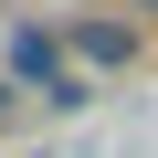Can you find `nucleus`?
Wrapping results in <instances>:
<instances>
[{
	"mask_svg": "<svg viewBox=\"0 0 158 158\" xmlns=\"http://www.w3.org/2000/svg\"><path fill=\"white\" fill-rule=\"evenodd\" d=\"M0 74L11 85H32V106L42 116H85L106 85L85 74V53H74V32H63V11L42 21V11H0Z\"/></svg>",
	"mask_w": 158,
	"mask_h": 158,
	"instance_id": "1",
	"label": "nucleus"
},
{
	"mask_svg": "<svg viewBox=\"0 0 158 158\" xmlns=\"http://www.w3.org/2000/svg\"><path fill=\"white\" fill-rule=\"evenodd\" d=\"M32 116H42V106H32V85H11V74H0V148H21V137H32Z\"/></svg>",
	"mask_w": 158,
	"mask_h": 158,
	"instance_id": "3",
	"label": "nucleus"
},
{
	"mask_svg": "<svg viewBox=\"0 0 158 158\" xmlns=\"http://www.w3.org/2000/svg\"><path fill=\"white\" fill-rule=\"evenodd\" d=\"M127 11H148V32H158V0H127Z\"/></svg>",
	"mask_w": 158,
	"mask_h": 158,
	"instance_id": "4",
	"label": "nucleus"
},
{
	"mask_svg": "<svg viewBox=\"0 0 158 158\" xmlns=\"http://www.w3.org/2000/svg\"><path fill=\"white\" fill-rule=\"evenodd\" d=\"M63 32H74V53H85V74L95 85H127V74H148V53H158V32H148V11H63Z\"/></svg>",
	"mask_w": 158,
	"mask_h": 158,
	"instance_id": "2",
	"label": "nucleus"
}]
</instances>
